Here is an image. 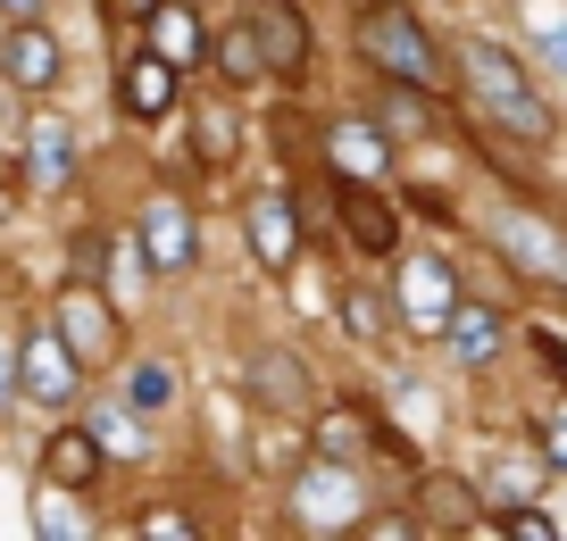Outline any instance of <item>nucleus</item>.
<instances>
[{"mask_svg":"<svg viewBox=\"0 0 567 541\" xmlns=\"http://www.w3.org/2000/svg\"><path fill=\"white\" fill-rule=\"evenodd\" d=\"M460 67H467V92H476V108L501 125V134H517V142H550V108H543V92L526 84V67H517L501 42H460Z\"/></svg>","mask_w":567,"mask_h":541,"instance_id":"obj_1","label":"nucleus"},{"mask_svg":"<svg viewBox=\"0 0 567 541\" xmlns=\"http://www.w3.org/2000/svg\"><path fill=\"white\" fill-rule=\"evenodd\" d=\"M359 59H368L375 75H392V84H434V42H425V25L409 18L401 0H368L359 9Z\"/></svg>","mask_w":567,"mask_h":541,"instance_id":"obj_2","label":"nucleus"},{"mask_svg":"<svg viewBox=\"0 0 567 541\" xmlns=\"http://www.w3.org/2000/svg\"><path fill=\"white\" fill-rule=\"evenodd\" d=\"M18 392L34 408H68L84 392V350L68 342V325H34L18 342Z\"/></svg>","mask_w":567,"mask_h":541,"instance_id":"obj_3","label":"nucleus"},{"mask_svg":"<svg viewBox=\"0 0 567 541\" xmlns=\"http://www.w3.org/2000/svg\"><path fill=\"white\" fill-rule=\"evenodd\" d=\"M292 524L301 533H359V475H351V458H326L318 450V467H301V483H292Z\"/></svg>","mask_w":567,"mask_h":541,"instance_id":"obj_4","label":"nucleus"},{"mask_svg":"<svg viewBox=\"0 0 567 541\" xmlns=\"http://www.w3.org/2000/svg\"><path fill=\"white\" fill-rule=\"evenodd\" d=\"M392 300H401V325H409V333H451L460 275H451V259H434V250H409V259H401V283H392Z\"/></svg>","mask_w":567,"mask_h":541,"instance_id":"obj_5","label":"nucleus"},{"mask_svg":"<svg viewBox=\"0 0 567 541\" xmlns=\"http://www.w3.org/2000/svg\"><path fill=\"white\" fill-rule=\"evenodd\" d=\"M334 209H342L351 250H368V259H392V250H401V209L375 193L368 175H334Z\"/></svg>","mask_w":567,"mask_h":541,"instance_id":"obj_6","label":"nucleus"},{"mask_svg":"<svg viewBox=\"0 0 567 541\" xmlns=\"http://www.w3.org/2000/svg\"><path fill=\"white\" fill-rule=\"evenodd\" d=\"M0 75L18 92H51L59 75H68V51H59V34L42 18H9V34H0Z\"/></svg>","mask_w":567,"mask_h":541,"instance_id":"obj_7","label":"nucleus"},{"mask_svg":"<svg viewBox=\"0 0 567 541\" xmlns=\"http://www.w3.org/2000/svg\"><path fill=\"white\" fill-rule=\"evenodd\" d=\"M134 242L151 250V275H184V267L200 259V233H193V209H184L176 193H159L151 209L134 217Z\"/></svg>","mask_w":567,"mask_h":541,"instance_id":"obj_8","label":"nucleus"},{"mask_svg":"<svg viewBox=\"0 0 567 541\" xmlns=\"http://www.w3.org/2000/svg\"><path fill=\"white\" fill-rule=\"evenodd\" d=\"M176 59H159V51H134V59H117V108L134 125H159L167 108H176Z\"/></svg>","mask_w":567,"mask_h":541,"instance_id":"obj_9","label":"nucleus"},{"mask_svg":"<svg viewBox=\"0 0 567 541\" xmlns=\"http://www.w3.org/2000/svg\"><path fill=\"white\" fill-rule=\"evenodd\" d=\"M326 158H334V175H384L392 167V134H384V117H334L326 125Z\"/></svg>","mask_w":567,"mask_h":541,"instance_id":"obj_10","label":"nucleus"},{"mask_svg":"<svg viewBox=\"0 0 567 541\" xmlns=\"http://www.w3.org/2000/svg\"><path fill=\"white\" fill-rule=\"evenodd\" d=\"M101 467H109V450H101L92 425H68V434L42 441V483H59V491H92V483H101Z\"/></svg>","mask_w":567,"mask_h":541,"instance_id":"obj_11","label":"nucleus"},{"mask_svg":"<svg viewBox=\"0 0 567 541\" xmlns=\"http://www.w3.org/2000/svg\"><path fill=\"white\" fill-rule=\"evenodd\" d=\"M250 25L267 42V75H301L309 67V25L292 0H250Z\"/></svg>","mask_w":567,"mask_h":541,"instance_id":"obj_12","label":"nucleus"},{"mask_svg":"<svg viewBox=\"0 0 567 541\" xmlns=\"http://www.w3.org/2000/svg\"><path fill=\"white\" fill-rule=\"evenodd\" d=\"M25 175H34V193L75 184V134H68V117H51V108H42V117L25 125Z\"/></svg>","mask_w":567,"mask_h":541,"instance_id":"obj_13","label":"nucleus"},{"mask_svg":"<svg viewBox=\"0 0 567 541\" xmlns=\"http://www.w3.org/2000/svg\"><path fill=\"white\" fill-rule=\"evenodd\" d=\"M243 226H250V259H259L267 275H284V267H292V250H301V233H292V200H284V193H259Z\"/></svg>","mask_w":567,"mask_h":541,"instance_id":"obj_14","label":"nucleus"},{"mask_svg":"<svg viewBox=\"0 0 567 541\" xmlns=\"http://www.w3.org/2000/svg\"><path fill=\"white\" fill-rule=\"evenodd\" d=\"M151 51L176 59V67H200L217 42H209V25H200V9H167L159 0V9H151Z\"/></svg>","mask_w":567,"mask_h":541,"instance_id":"obj_15","label":"nucleus"},{"mask_svg":"<svg viewBox=\"0 0 567 541\" xmlns=\"http://www.w3.org/2000/svg\"><path fill=\"white\" fill-rule=\"evenodd\" d=\"M451 358H460V367H493V350H501V316L484 309V300H460V309H451Z\"/></svg>","mask_w":567,"mask_h":541,"instance_id":"obj_16","label":"nucleus"},{"mask_svg":"<svg viewBox=\"0 0 567 541\" xmlns=\"http://www.w3.org/2000/svg\"><path fill=\"white\" fill-rule=\"evenodd\" d=\"M193 150H200V167H234L243 158V117L226 101H200L193 108Z\"/></svg>","mask_w":567,"mask_h":541,"instance_id":"obj_17","label":"nucleus"},{"mask_svg":"<svg viewBox=\"0 0 567 541\" xmlns=\"http://www.w3.org/2000/svg\"><path fill=\"white\" fill-rule=\"evenodd\" d=\"M250 392H259L267 408H309V384H301V358H292V350H259V358H250Z\"/></svg>","mask_w":567,"mask_h":541,"instance_id":"obj_18","label":"nucleus"},{"mask_svg":"<svg viewBox=\"0 0 567 541\" xmlns=\"http://www.w3.org/2000/svg\"><path fill=\"white\" fill-rule=\"evenodd\" d=\"M109 309H117V300H92V292L59 300V325H68V342L84 350V358H109Z\"/></svg>","mask_w":567,"mask_h":541,"instance_id":"obj_19","label":"nucleus"},{"mask_svg":"<svg viewBox=\"0 0 567 541\" xmlns=\"http://www.w3.org/2000/svg\"><path fill=\"white\" fill-rule=\"evenodd\" d=\"M217 67H226V84H259V75H267V42H259L250 18L217 34Z\"/></svg>","mask_w":567,"mask_h":541,"instance_id":"obj_20","label":"nucleus"},{"mask_svg":"<svg viewBox=\"0 0 567 541\" xmlns=\"http://www.w3.org/2000/svg\"><path fill=\"white\" fill-rule=\"evenodd\" d=\"M142 267H151V250H142L134 233H125V242H109V300H117V309L142 292Z\"/></svg>","mask_w":567,"mask_h":541,"instance_id":"obj_21","label":"nucleus"},{"mask_svg":"<svg viewBox=\"0 0 567 541\" xmlns=\"http://www.w3.org/2000/svg\"><path fill=\"white\" fill-rule=\"evenodd\" d=\"M384 134H425V108H417V84H401V92H384Z\"/></svg>","mask_w":567,"mask_h":541,"instance_id":"obj_22","label":"nucleus"},{"mask_svg":"<svg viewBox=\"0 0 567 541\" xmlns=\"http://www.w3.org/2000/svg\"><path fill=\"white\" fill-rule=\"evenodd\" d=\"M359 434H368V425L342 417V408H334V417H318V450L326 458H359Z\"/></svg>","mask_w":567,"mask_h":541,"instance_id":"obj_23","label":"nucleus"},{"mask_svg":"<svg viewBox=\"0 0 567 541\" xmlns=\"http://www.w3.org/2000/svg\"><path fill=\"white\" fill-rule=\"evenodd\" d=\"M92 434H101L109 458H117V450H142V425L125 417V408H101V417H92Z\"/></svg>","mask_w":567,"mask_h":541,"instance_id":"obj_24","label":"nucleus"},{"mask_svg":"<svg viewBox=\"0 0 567 541\" xmlns=\"http://www.w3.org/2000/svg\"><path fill=\"white\" fill-rule=\"evenodd\" d=\"M176 400V375L159 367V358H151V367H134V408H167Z\"/></svg>","mask_w":567,"mask_h":541,"instance_id":"obj_25","label":"nucleus"},{"mask_svg":"<svg viewBox=\"0 0 567 541\" xmlns=\"http://www.w3.org/2000/svg\"><path fill=\"white\" fill-rule=\"evenodd\" d=\"M342 316H351L359 333H384V309H375V292H351V300H342Z\"/></svg>","mask_w":567,"mask_h":541,"instance_id":"obj_26","label":"nucleus"},{"mask_svg":"<svg viewBox=\"0 0 567 541\" xmlns=\"http://www.w3.org/2000/svg\"><path fill=\"white\" fill-rule=\"evenodd\" d=\"M109 9V25H151V9H159V0H101Z\"/></svg>","mask_w":567,"mask_h":541,"instance_id":"obj_27","label":"nucleus"},{"mask_svg":"<svg viewBox=\"0 0 567 541\" xmlns=\"http://www.w3.org/2000/svg\"><path fill=\"white\" fill-rule=\"evenodd\" d=\"M543 458H550V467H567V408L543 425Z\"/></svg>","mask_w":567,"mask_h":541,"instance_id":"obj_28","label":"nucleus"},{"mask_svg":"<svg viewBox=\"0 0 567 541\" xmlns=\"http://www.w3.org/2000/svg\"><path fill=\"white\" fill-rule=\"evenodd\" d=\"M0 18H42V0H0Z\"/></svg>","mask_w":567,"mask_h":541,"instance_id":"obj_29","label":"nucleus"},{"mask_svg":"<svg viewBox=\"0 0 567 541\" xmlns=\"http://www.w3.org/2000/svg\"><path fill=\"white\" fill-rule=\"evenodd\" d=\"M9 392H18V358H0V400H9Z\"/></svg>","mask_w":567,"mask_h":541,"instance_id":"obj_30","label":"nucleus"}]
</instances>
